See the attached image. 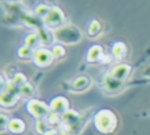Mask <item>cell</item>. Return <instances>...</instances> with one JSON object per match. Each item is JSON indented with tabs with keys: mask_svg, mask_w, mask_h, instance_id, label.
<instances>
[{
	"mask_svg": "<svg viewBox=\"0 0 150 135\" xmlns=\"http://www.w3.org/2000/svg\"><path fill=\"white\" fill-rule=\"evenodd\" d=\"M94 122H95L96 129L103 134L112 133L117 126V119H116L115 114L109 109L100 110L95 115Z\"/></svg>",
	"mask_w": 150,
	"mask_h": 135,
	"instance_id": "obj_1",
	"label": "cell"
},
{
	"mask_svg": "<svg viewBox=\"0 0 150 135\" xmlns=\"http://www.w3.org/2000/svg\"><path fill=\"white\" fill-rule=\"evenodd\" d=\"M55 38L63 43H76L81 40V32L74 26H62L55 31Z\"/></svg>",
	"mask_w": 150,
	"mask_h": 135,
	"instance_id": "obj_2",
	"label": "cell"
},
{
	"mask_svg": "<svg viewBox=\"0 0 150 135\" xmlns=\"http://www.w3.org/2000/svg\"><path fill=\"white\" fill-rule=\"evenodd\" d=\"M45 23L49 28H55V29L61 28L64 23V16H63L62 11L57 7L50 8V12L45 18Z\"/></svg>",
	"mask_w": 150,
	"mask_h": 135,
	"instance_id": "obj_3",
	"label": "cell"
},
{
	"mask_svg": "<svg viewBox=\"0 0 150 135\" xmlns=\"http://www.w3.org/2000/svg\"><path fill=\"white\" fill-rule=\"evenodd\" d=\"M27 109L33 116H35L39 120H42L43 117H48L49 115V107L45 102L39 100L29 101L27 104Z\"/></svg>",
	"mask_w": 150,
	"mask_h": 135,
	"instance_id": "obj_4",
	"label": "cell"
},
{
	"mask_svg": "<svg viewBox=\"0 0 150 135\" xmlns=\"http://www.w3.org/2000/svg\"><path fill=\"white\" fill-rule=\"evenodd\" d=\"M53 59H54L53 52L45 49V48H40V49L35 50V53H34V61L40 67L49 66L52 63Z\"/></svg>",
	"mask_w": 150,
	"mask_h": 135,
	"instance_id": "obj_5",
	"label": "cell"
},
{
	"mask_svg": "<svg viewBox=\"0 0 150 135\" xmlns=\"http://www.w3.org/2000/svg\"><path fill=\"white\" fill-rule=\"evenodd\" d=\"M50 109L53 110V113H56L59 115L64 114L68 110V100L62 97V96L54 99L50 103Z\"/></svg>",
	"mask_w": 150,
	"mask_h": 135,
	"instance_id": "obj_6",
	"label": "cell"
},
{
	"mask_svg": "<svg viewBox=\"0 0 150 135\" xmlns=\"http://www.w3.org/2000/svg\"><path fill=\"white\" fill-rule=\"evenodd\" d=\"M129 73H130V66H128V65H118L111 70L110 76L114 77L115 80L122 82L123 80H125L128 77Z\"/></svg>",
	"mask_w": 150,
	"mask_h": 135,
	"instance_id": "obj_7",
	"label": "cell"
},
{
	"mask_svg": "<svg viewBox=\"0 0 150 135\" xmlns=\"http://www.w3.org/2000/svg\"><path fill=\"white\" fill-rule=\"evenodd\" d=\"M80 119V115L75 110H67L64 114L61 115V121H62V124L66 127V128H70L73 126H75L77 123Z\"/></svg>",
	"mask_w": 150,
	"mask_h": 135,
	"instance_id": "obj_8",
	"label": "cell"
},
{
	"mask_svg": "<svg viewBox=\"0 0 150 135\" xmlns=\"http://www.w3.org/2000/svg\"><path fill=\"white\" fill-rule=\"evenodd\" d=\"M18 99H19V94H16V93H12L8 90H2V93H1V104L4 107L14 106L16 103Z\"/></svg>",
	"mask_w": 150,
	"mask_h": 135,
	"instance_id": "obj_9",
	"label": "cell"
},
{
	"mask_svg": "<svg viewBox=\"0 0 150 135\" xmlns=\"http://www.w3.org/2000/svg\"><path fill=\"white\" fill-rule=\"evenodd\" d=\"M25 122L20 119H12L8 123V129L14 134H21L25 130Z\"/></svg>",
	"mask_w": 150,
	"mask_h": 135,
	"instance_id": "obj_10",
	"label": "cell"
},
{
	"mask_svg": "<svg viewBox=\"0 0 150 135\" xmlns=\"http://www.w3.org/2000/svg\"><path fill=\"white\" fill-rule=\"evenodd\" d=\"M102 54H103V50H102V48H101L100 46H93V47L89 49L88 55H87L88 61H90V62L97 61V60L101 59Z\"/></svg>",
	"mask_w": 150,
	"mask_h": 135,
	"instance_id": "obj_11",
	"label": "cell"
},
{
	"mask_svg": "<svg viewBox=\"0 0 150 135\" xmlns=\"http://www.w3.org/2000/svg\"><path fill=\"white\" fill-rule=\"evenodd\" d=\"M89 86V79L87 76H80L73 82V88L76 90H82Z\"/></svg>",
	"mask_w": 150,
	"mask_h": 135,
	"instance_id": "obj_12",
	"label": "cell"
},
{
	"mask_svg": "<svg viewBox=\"0 0 150 135\" xmlns=\"http://www.w3.org/2000/svg\"><path fill=\"white\" fill-rule=\"evenodd\" d=\"M125 52H127L125 45L122 43V42H117V43L112 47V54H114V56L117 58V59H121L122 56H124Z\"/></svg>",
	"mask_w": 150,
	"mask_h": 135,
	"instance_id": "obj_13",
	"label": "cell"
},
{
	"mask_svg": "<svg viewBox=\"0 0 150 135\" xmlns=\"http://www.w3.org/2000/svg\"><path fill=\"white\" fill-rule=\"evenodd\" d=\"M33 86L30 85V83H25L23 86H21L20 87V89H19V93H20V95L21 96H30L32 94H33Z\"/></svg>",
	"mask_w": 150,
	"mask_h": 135,
	"instance_id": "obj_14",
	"label": "cell"
},
{
	"mask_svg": "<svg viewBox=\"0 0 150 135\" xmlns=\"http://www.w3.org/2000/svg\"><path fill=\"white\" fill-rule=\"evenodd\" d=\"M39 42H41L39 35H29L26 39V46H28L30 48H35L39 45Z\"/></svg>",
	"mask_w": 150,
	"mask_h": 135,
	"instance_id": "obj_15",
	"label": "cell"
},
{
	"mask_svg": "<svg viewBox=\"0 0 150 135\" xmlns=\"http://www.w3.org/2000/svg\"><path fill=\"white\" fill-rule=\"evenodd\" d=\"M33 54V48L28 47V46H23L19 49V56L22 58V59H27V58H30Z\"/></svg>",
	"mask_w": 150,
	"mask_h": 135,
	"instance_id": "obj_16",
	"label": "cell"
},
{
	"mask_svg": "<svg viewBox=\"0 0 150 135\" xmlns=\"http://www.w3.org/2000/svg\"><path fill=\"white\" fill-rule=\"evenodd\" d=\"M100 31H101V25H100L96 20L91 21V23H90V26H89V29H88V34L93 36V35H96Z\"/></svg>",
	"mask_w": 150,
	"mask_h": 135,
	"instance_id": "obj_17",
	"label": "cell"
},
{
	"mask_svg": "<svg viewBox=\"0 0 150 135\" xmlns=\"http://www.w3.org/2000/svg\"><path fill=\"white\" fill-rule=\"evenodd\" d=\"M13 82H14L18 87H21V86H23L25 83H27V79H26V76H25L23 74L18 73V74H15V76H14V79H13Z\"/></svg>",
	"mask_w": 150,
	"mask_h": 135,
	"instance_id": "obj_18",
	"label": "cell"
},
{
	"mask_svg": "<svg viewBox=\"0 0 150 135\" xmlns=\"http://www.w3.org/2000/svg\"><path fill=\"white\" fill-rule=\"evenodd\" d=\"M36 130L39 131V133H41V134H45L46 131H47V124L42 121V120H39L38 122H36Z\"/></svg>",
	"mask_w": 150,
	"mask_h": 135,
	"instance_id": "obj_19",
	"label": "cell"
},
{
	"mask_svg": "<svg viewBox=\"0 0 150 135\" xmlns=\"http://www.w3.org/2000/svg\"><path fill=\"white\" fill-rule=\"evenodd\" d=\"M63 54H64V48L62 46H55L53 48V55H54V58H60Z\"/></svg>",
	"mask_w": 150,
	"mask_h": 135,
	"instance_id": "obj_20",
	"label": "cell"
},
{
	"mask_svg": "<svg viewBox=\"0 0 150 135\" xmlns=\"http://www.w3.org/2000/svg\"><path fill=\"white\" fill-rule=\"evenodd\" d=\"M47 119H48V122H49V123L54 124V123H57V122H59L60 116H59V114H56V113H52V114L48 115Z\"/></svg>",
	"mask_w": 150,
	"mask_h": 135,
	"instance_id": "obj_21",
	"label": "cell"
},
{
	"mask_svg": "<svg viewBox=\"0 0 150 135\" xmlns=\"http://www.w3.org/2000/svg\"><path fill=\"white\" fill-rule=\"evenodd\" d=\"M0 119H1V129L4 130L6 126L8 127V123H9V120H7V117H6V116H5L4 114H2L1 116H0Z\"/></svg>",
	"mask_w": 150,
	"mask_h": 135,
	"instance_id": "obj_22",
	"label": "cell"
},
{
	"mask_svg": "<svg viewBox=\"0 0 150 135\" xmlns=\"http://www.w3.org/2000/svg\"><path fill=\"white\" fill-rule=\"evenodd\" d=\"M43 135H60V133L57 131V130H54V129H52V130H47Z\"/></svg>",
	"mask_w": 150,
	"mask_h": 135,
	"instance_id": "obj_23",
	"label": "cell"
},
{
	"mask_svg": "<svg viewBox=\"0 0 150 135\" xmlns=\"http://www.w3.org/2000/svg\"><path fill=\"white\" fill-rule=\"evenodd\" d=\"M60 135H70V131H69L68 128H66V129H63L62 131H60Z\"/></svg>",
	"mask_w": 150,
	"mask_h": 135,
	"instance_id": "obj_24",
	"label": "cell"
},
{
	"mask_svg": "<svg viewBox=\"0 0 150 135\" xmlns=\"http://www.w3.org/2000/svg\"><path fill=\"white\" fill-rule=\"evenodd\" d=\"M7 1H9V2H12V1H18V0H7Z\"/></svg>",
	"mask_w": 150,
	"mask_h": 135,
	"instance_id": "obj_25",
	"label": "cell"
}]
</instances>
